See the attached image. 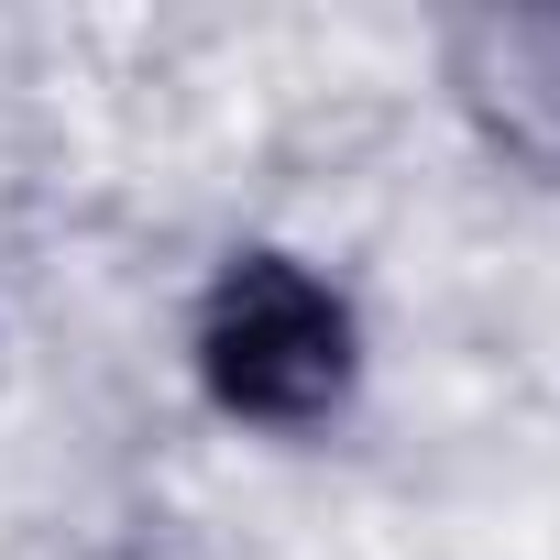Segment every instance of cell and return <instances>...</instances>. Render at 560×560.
<instances>
[{"mask_svg":"<svg viewBox=\"0 0 560 560\" xmlns=\"http://www.w3.org/2000/svg\"><path fill=\"white\" fill-rule=\"evenodd\" d=\"M187 374L231 429L264 440H308L352 407L363 385V308L330 264L287 242H242L209 264L198 319H187Z\"/></svg>","mask_w":560,"mask_h":560,"instance_id":"obj_1","label":"cell"},{"mask_svg":"<svg viewBox=\"0 0 560 560\" xmlns=\"http://www.w3.org/2000/svg\"><path fill=\"white\" fill-rule=\"evenodd\" d=\"M451 89H462L472 132L505 165L560 176V12H472V23H451Z\"/></svg>","mask_w":560,"mask_h":560,"instance_id":"obj_2","label":"cell"}]
</instances>
